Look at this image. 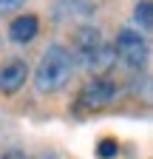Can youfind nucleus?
<instances>
[{"mask_svg":"<svg viewBox=\"0 0 153 159\" xmlns=\"http://www.w3.org/2000/svg\"><path fill=\"white\" fill-rule=\"evenodd\" d=\"M74 71V57L63 43H51L34 68V85L40 94H57L68 85Z\"/></svg>","mask_w":153,"mask_h":159,"instance_id":"f257e3e1","label":"nucleus"},{"mask_svg":"<svg viewBox=\"0 0 153 159\" xmlns=\"http://www.w3.org/2000/svg\"><path fill=\"white\" fill-rule=\"evenodd\" d=\"M74 54L80 57L82 66H88V68H108L111 60L116 57V54L102 43L99 29H91V26H85V29L76 31V37H74Z\"/></svg>","mask_w":153,"mask_h":159,"instance_id":"f03ea898","label":"nucleus"},{"mask_svg":"<svg viewBox=\"0 0 153 159\" xmlns=\"http://www.w3.org/2000/svg\"><path fill=\"white\" fill-rule=\"evenodd\" d=\"M113 54H116L128 68H142L147 63V43L139 31L133 29H122L116 34V43H113Z\"/></svg>","mask_w":153,"mask_h":159,"instance_id":"7ed1b4c3","label":"nucleus"},{"mask_svg":"<svg viewBox=\"0 0 153 159\" xmlns=\"http://www.w3.org/2000/svg\"><path fill=\"white\" fill-rule=\"evenodd\" d=\"M113 97H116V85H113V80H108V77L88 80L85 88H82V94H80V99L88 108H105Z\"/></svg>","mask_w":153,"mask_h":159,"instance_id":"20e7f679","label":"nucleus"},{"mask_svg":"<svg viewBox=\"0 0 153 159\" xmlns=\"http://www.w3.org/2000/svg\"><path fill=\"white\" fill-rule=\"evenodd\" d=\"M28 80V63L26 60H11L0 68V91L3 94H17Z\"/></svg>","mask_w":153,"mask_h":159,"instance_id":"39448f33","label":"nucleus"},{"mask_svg":"<svg viewBox=\"0 0 153 159\" xmlns=\"http://www.w3.org/2000/svg\"><path fill=\"white\" fill-rule=\"evenodd\" d=\"M40 34V20H37L34 14H20V17H14L11 20V26H9V37L14 40V43H31V40Z\"/></svg>","mask_w":153,"mask_h":159,"instance_id":"423d86ee","label":"nucleus"},{"mask_svg":"<svg viewBox=\"0 0 153 159\" xmlns=\"http://www.w3.org/2000/svg\"><path fill=\"white\" fill-rule=\"evenodd\" d=\"M133 17H136V23L142 26V31H150V29H153V9H150V0H142V3H136V11H133Z\"/></svg>","mask_w":153,"mask_h":159,"instance_id":"0eeeda50","label":"nucleus"},{"mask_svg":"<svg viewBox=\"0 0 153 159\" xmlns=\"http://www.w3.org/2000/svg\"><path fill=\"white\" fill-rule=\"evenodd\" d=\"M97 153L102 156V159H113L119 153V145H116V139H102V142L97 145Z\"/></svg>","mask_w":153,"mask_h":159,"instance_id":"6e6552de","label":"nucleus"},{"mask_svg":"<svg viewBox=\"0 0 153 159\" xmlns=\"http://www.w3.org/2000/svg\"><path fill=\"white\" fill-rule=\"evenodd\" d=\"M26 3V0H0V14H11Z\"/></svg>","mask_w":153,"mask_h":159,"instance_id":"1a4fd4ad","label":"nucleus"},{"mask_svg":"<svg viewBox=\"0 0 153 159\" xmlns=\"http://www.w3.org/2000/svg\"><path fill=\"white\" fill-rule=\"evenodd\" d=\"M0 159H26V153H20V151H9V153H3Z\"/></svg>","mask_w":153,"mask_h":159,"instance_id":"9d476101","label":"nucleus"}]
</instances>
